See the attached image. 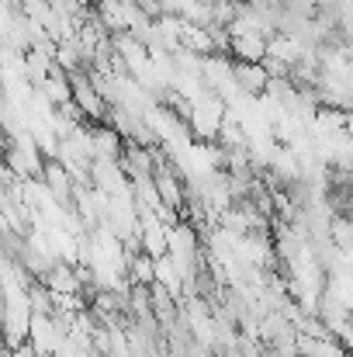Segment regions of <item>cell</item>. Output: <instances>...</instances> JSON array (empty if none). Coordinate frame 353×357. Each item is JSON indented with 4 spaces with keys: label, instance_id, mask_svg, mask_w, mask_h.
Here are the masks:
<instances>
[{
    "label": "cell",
    "instance_id": "6da1fadb",
    "mask_svg": "<svg viewBox=\"0 0 353 357\" xmlns=\"http://www.w3.org/2000/svg\"><path fill=\"white\" fill-rule=\"evenodd\" d=\"M233 80L239 91H249V94H260L270 87V73L263 63H233Z\"/></svg>",
    "mask_w": 353,
    "mask_h": 357
},
{
    "label": "cell",
    "instance_id": "7a4b0ae2",
    "mask_svg": "<svg viewBox=\"0 0 353 357\" xmlns=\"http://www.w3.org/2000/svg\"><path fill=\"white\" fill-rule=\"evenodd\" d=\"M45 184H49V191L56 195V202H66V198H70V181H66V170L49 167V170H45Z\"/></svg>",
    "mask_w": 353,
    "mask_h": 357
}]
</instances>
